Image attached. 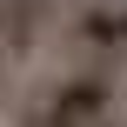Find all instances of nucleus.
<instances>
[{
  "label": "nucleus",
  "instance_id": "1",
  "mask_svg": "<svg viewBox=\"0 0 127 127\" xmlns=\"http://www.w3.org/2000/svg\"><path fill=\"white\" fill-rule=\"evenodd\" d=\"M107 114H114V74L107 67H80L40 100L33 127H107Z\"/></svg>",
  "mask_w": 127,
  "mask_h": 127
},
{
  "label": "nucleus",
  "instance_id": "2",
  "mask_svg": "<svg viewBox=\"0 0 127 127\" xmlns=\"http://www.w3.org/2000/svg\"><path fill=\"white\" fill-rule=\"evenodd\" d=\"M67 40L87 60H127V0H87V7H74Z\"/></svg>",
  "mask_w": 127,
  "mask_h": 127
},
{
  "label": "nucleus",
  "instance_id": "3",
  "mask_svg": "<svg viewBox=\"0 0 127 127\" xmlns=\"http://www.w3.org/2000/svg\"><path fill=\"white\" fill-rule=\"evenodd\" d=\"M0 60H7V54H0Z\"/></svg>",
  "mask_w": 127,
  "mask_h": 127
},
{
  "label": "nucleus",
  "instance_id": "4",
  "mask_svg": "<svg viewBox=\"0 0 127 127\" xmlns=\"http://www.w3.org/2000/svg\"><path fill=\"white\" fill-rule=\"evenodd\" d=\"M27 127H33V121H27Z\"/></svg>",
  "mask_w": 127,
  "mask_h": 127
}]
</instances>
